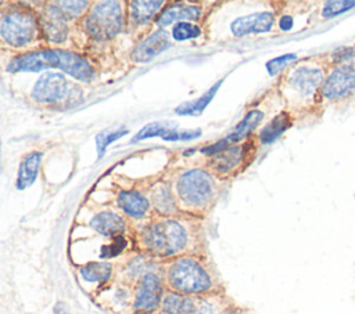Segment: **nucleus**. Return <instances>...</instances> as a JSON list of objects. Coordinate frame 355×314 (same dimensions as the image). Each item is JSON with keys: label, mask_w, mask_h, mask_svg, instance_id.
<instances>
[{"label": "nucleus", "mask_w": 355, "mask_h": 314, "mask_svg": "<svg viewBox=\"0 0 355 314\" xmlns=\"http://www.w3.org/2000/svg\"><path fill=\"white\" fill-rule=\"evenodd\" d=\"M126 246V239L123 238V235L121 237H116L112 239V243L108 245V246H104L103 248V253L101 256L103 257H111V256H116L119 255Z\"/></svg>", "instance_id": "2f4dec72"}, {"label": "nucleus", "mask_w": 355, "mask_h": 314, "mask_svg": "<svg viewBox=\"0 0 355 314\" xmlns=\"http://www.w3.org/2000/svg\"><path fill=\"white\" fill-rule=\"evenodd\" d=\"M139 243L151 256L175 259L184 256L190 235L182 221L172 217H161L143 227L139 234Z\"/></svg>", "instance_id": "7ed1b4c3"}, {"label": "nucleus", "mask_w": 355, "mask_h": 314, "mask_svg": "<svg viewBox=\"0 0 355 314\" xmlns=\"http://www.w3.org/2000/svg\"><path fill=\"white\" fill-rule=\"evenodd\" d=\"M229 314H243V313H240V311H230Z\"/></svg>", "instance_id": "f704fd0d"}, {"label": "nucleus", "mask_w": 355, "mask_h": 314, "mask_svg": "<svg viewBox=\"0 0 355 314\" xmlns=\"http://www.w3.org/2000/svg\"><path fill=\"white\" fill-rule=\"evenodd\" d=\"M164 284L171 292L189 296H207L215 292V281L209 268L198 257L189 255L166 263Z\"/></svg>", "instance_id": "20e7f679"}, {"label": "nucleus", "mask_w": 355, "mask_h": 314, "mask_svg": "<svg viewBox=\"0 0 355 314\" xmlns=\"http://www.w3.org/2000/svg\"><path fill=\"white\" fill-rule=\"evenodd\" d=\"M54 314H71V310H69V307H68L67 303L58 302V303H55V306H54Z\"/></svg>", "instance_id": "72a5a7b5"}, {"label": "nucleus", "mask_w": 355, "mask_h": 314, "mask_svg": "<svg viewBox=\"0 0 355 314\" xmlns=\"http://www.w3.org/2000/svg\"><path fill=\"white\" fill-rule=\"evenodd\" d=\"M329 54H319L294 65L283 80L288 104L300 112L322 111L320 91L329 72Z\"/></svg>", "instance_id": "f257e3e1"}, {"label": "nucleus", "mask_w": 355, "mask_h": 314, "mask_svg": "<svg viewBox=\"0 0 355 314\" xmlns=\"http://www.w3.org/2000/svg\"><path fill=\"white\" fill-rule=\"evenodd\" d=\"M263 119V112L259 109H251L250 112L245 113V116L234 126L233 131L230 134H227L226 137H223V140L226 141V144L229 147L234 145L236 142H240L243 140H245L252 131L254 129L261 123V120Z\"/></svg>", "instance_id": "aec40b11"}, {"label": "nucleus", "mask_w": 355, "mask_h": 314, "mask_svg": "<svg viewBox=\"0 0 355 314\" xmlns=\"http://www.w3.org/2000/svg\"><path fill=\"white\" fill-rule=\"evenodd\" d=\"M277 26L280 30L283 32H288L294 28V17L293 15H288V14H284L279 18L277 21Z\"/></svg>", "instance_id": "473e14b6"}, {"label": "nucleus", "mask_w": 355, "mask_h": 314, "mask_svg": "<svg viewBox=\"0 0 355 314\" xmlns=\"http://www.w3.org/2000/svg\"><path fill=\"white\" fill-rule=\"evenodd\" d=\"M54 4L67 21L80 17L89 8V1H54Z\"/></svg>", "instance_id": "c85d7f7f"}, {"label": "nucleus", "mask_w": 355, "mask_h": 314, "mask_svg": "<svg viewBox=\"0 0 355 314\" xmlns=\"http://www.w3.org/2000/svg\"><path fill=\"white\" fill-rule=\"evenodd\" d=\"M164 279L154 271L141 275L133 300L136 314H153L161 308L164 299Z\"/></svg>", "instance_id": "1a4fd4ad"}, {"label": "nucleus", "mask_w": 355, "mask_h": 314, "mask_svg": "<svg viewBox=\"0 0 355 314\" xmlns=\"http://www.w3.org/2000/svg\"><path fill=\"white\" fill-rule=\"evenodd\" d=\"M161 0H135L129 3V18L136 25H144L151 21L158 11H162ZM157 18V17H155Z\"/></svg>", "instance_id": "4be33fe9"}, {"label": "nucleus", "mask_w": 355, "mask_h": 314, "mask_svg": "<svg viewBox=\"0 0 355 314\" xmlns=\"http://www.w3.org/2000/svg\"><path fill=\"white\" fill-rule=\"evenodd\" d=\"M50 68L61 69L67 75L82 82H87L93 76V68L86 58L61 48H43L24 53L10 59L7 65V71L11 73L40 72Z\"/></svg>", "instance_id": "f03ea898"}, {"label": "nucleus", "mask_w": 355, "mask_h": 314, "mask_svg": "<svg viewBox=\"0 0 355 314\" xmlns=\"http://www.w3.org/2000/svg\"><path fill=\"white\" fill-rule=\"evenodd\" d=\"M42 152L33 151L26 154L19 163L18 167V174H17V188L18 190H25L28 187H31L39 173V167H40V162H42Z\"/></svg>", "instance_id": "a211bd4d"}, {"label": "nucleus", "mask_w": 355, "mask_h": 314, "mask_svg": "<svg viewBox=\"0 0 355 314\" xmlns=\"http://www.w3.org/2000/svg\"><path fill=\"white\" fill-rule=\"evenodd\" d=\"M293 113L283 111L273 116L265 126L261 129L258 140L261 144H272L276 141L287 129L293 126Z\"/></svg>", "instance_id": "6ab92c4d"}, {"label": "nucleus", "mask_w": 355, "mask_h": 314, "mask_svg": "<svg viewBox=\"0 0 355 314\" xmlns=\"http://www.w3.org/2000/svg\"><path fill=\"white\" fill-rule=\"evenodd\" d=\"M355 104V68L330 65L320 91L322 111L345 109Z\"/></svg>", "instance_id": "39448f33"}, {"label": "nucleus", "mask_w": 355, "mask_h": 314, "mask_svg": "<svg viewBox=\"0 0 355 314\" xmlns=\"http://www.w3.org/2000/svg\"><path fill=\"white\" fill-rule=\"evenodd\" d=\"M355 8V0H327L318 8L319 19H330Z\"/></svg>", "instance_id": "a878e982"}, {"label": "nucleus", "mask_w": 355, "mask_h": 314, "mask_svg": "<svg viewBox=\"0 0 355 314\" xmlns=\"http://www.w3.org/2000/svg\"><path fill=\"white\" fill-rule=\"evenodd\" d=\"M214 178L204 169H191L184 172L176 181V198L180 205L200 210L209 205L214 196Z\"/></svg>", "instance_id": "423d86ee"}, {"label": "nucleus", "mask_w": 355, "mask_h": 314, "mask_svg": "<svg viewBox=\"0 0 355 314\" xmlns=\"http://www.w3.org/2000/svg\"><path fill=\"white\" fill-rule=\"evenodd\" d=\"M198 296H189L168 290L161 303V314H196Z\"/></svg>", "instance_id": "dca6fc26"}, {"label": "nucleus", "mask_w": 355, "mask_h": 314, "mask_svg": "<svg viewBox=\"0 0 355 314\" xmlns=\"http://www.w3.org/2000/svg\"><path fill=\"white\" fill-rule=\"evenodd\" d=\"M71 84L62 73L46 72L36 80L31 95L39 104H57L71 97Z\"/></svg>", "instance_id": "9d476101"}, {"label": "nucleus", "mask_w": 355, "mask_h": 314, "mask_svg": "<svg viewBox=\"0 0 355 314\" xmlns=\"http://www.w3.org/2000/svg\"><path fill=\"white\" fill-rule=\"evenodd\" d=\"M39 24L35 14L28 8H10L3 12L0 21L1 39L11 47H25L35 41Z\"/></svg>", "instance_id": "0eeeda50"}, {"label": "nucleus", "mask_w": 355, "mask_h": 314, "mask_svg": "<svg viewBox=\"0 0 355 314\" xmlns=\"http://www.w3.org/2000/svg\"><path fill=\"white\" fill-rule=\"evenodd\" d=\"M123 26V11L119 1H97L85 18L86 32L96 40H110Z\"/></svg>", "instance_id": "6e6552de"}, {"label": "nucleus", "mask_w": 355, "mask_h": 314, "mask_svg": "<svg viewBox=\"0 0 355 314\" xmlns=\"http://www.w3.org/2000/svg\"><path fill=\"white\" fill-rule=\"evenodd\" d=\"M297 59V54L294 53H290V54H283L280 57H276V58H272L270 61L266 62L265 68L268 71V73L270 76H275L276 73H279L284 66H287L290 62L295 61Z\"/></svg>", "instance_id": "7c9ffc66"}, {"label": "nucleus", "mask_w": 355, "mask_h": 314, "mask_svg": "<svg viewBox=\"0 0 355 314\" xmlns=\"http://www.w3.org/2000/svg\"><path fill=\"white\" fill-rule=\"evenodd\" d=\"M169 46H171V40H169L168 32L159 28L135 46L132 51V59L137 64H146L153 58H155L162 51H165Z\"/></svg>", "instance_id": "9b49d317"}, {"label": "nucleus", "mask_w": 355, "mask_h": 314, "mask_svg": "<svg viewBox=\"0 0 355 314\" xmlns=\"http://www.w3.org/2000/svg\"><path fill=\"white\" fill-rule=\"evenodd\" d=\"M128 133H129V130H128L126 127H119V129H114V130H111V129H104V130H101V131L96 136L97 158L100 159V158L104 155V152H105V149H107V147H108L110 144H112L114 141L122 138V137L126 136Z\"/></svg>", "instance_id": "bb28decb"}, {"label": "nucleus", "mask_w": 355, "mask_h": 314, "mask_svg": "<svg viewBox=\"0 0 355 314\" xmlns=\"http://www.w3.org/2000/svg\"><path fill=\"white\" fill-rule=\"evenodd\" d=\"M201 33V29L191 22H179L172 29V36L178 41H184L190 39L198 37Z\"/></svg>", "instance_id": "c756f323"}, {"label": "nucleus", "mask_w": 355, "mask_h": 314, "mask_svg": "<svg viewBox=\"0 0 355 314\" xmlns=\"http://www.w3.org/2000/svg\"><path fill=\"white\" fill-rule=\"evenodd\" d=\"M275 14L270 11L254 12L245 17H239L230 24V30L236 37H243L252 33H265L273 28Z\"/></svg>", "instance_id": "f8f14e48"}, {"label": "nucleus", "mask_w": 355, "mask_h": 314, "mask_svg": "<svg viewBox=\"0 0 355 314\" xmlns=\"http://www.w3.org/2000/svg\"><path fill=\"white\" fill-rule=\"evenodd\" d=\"M169 124H173V123L172 122H168V123L166 122H151V123H147L132 138V142H137V141L153 138V137H161L162 138L171 129H173V127H169Z\"/></svg>", "instance_id": "cd10ccee"}, {"label": "nucleus", "mask_w": 355, "mask_h": 314, "mask_svg": "<svg viewBox=\"0 0 355 314\" xmlns=\"http://www.w3.org/2000/svg\"><path fill=\"white\" fill-rule=\"evenodd\" d=\"M244 156V147L241 145H232L223 152L215 155L212 158V167L218 173H230L233 169H236Z\"/></svg>", "instance_id": "b1692460"}, {"label": "nucleus", "mask_w": 355, "mask_h": 314, "mask_svg": "<svg viewBox=\"0 0 355 314\" xmlns=\"http://www.w3.org/2000/svg\"><path fill=\"white\" fill-rule=\"evenodd\" d=\"M151 205L154 210L162 217H171L176 210V198L168 184H158L151 191Z\"/></svg>", "instance_id": "412c9836"}, {"label": "nucleus", "mask_w": 355, "mask_h": 314, "mask_svg": "<svg viewBox=\"0 0 355 314\" xmlns=\"http://www.w3.org/2000/svg\"><path fill=\"white\" fill-rule=\"evenodd\" d=\"M223 83V79L218 80L215 84H212L202 95L197 97L196 100H191V101H187V102H183L180 104L179 107L175 108V113L178 115H182V116H197L200 113H202V111L208 107V104L212 101V98L215 97L216 91L219 90L220 84Z\"/></svg>", "instance_id": "5701e85b"}, {"label": "nucleus", "mask_w": 355, "mask_h": 314, "mask_svg": "<svg viewBox=\"0 0 355 314\" xmlns=\"http://www.w3.org/2000/svg\"><path fill=\"white\" fill-rule=\"evenodd\" d=\"M43 33L53 43H62L68 35V25L64 15L60 12L54 3H50L46 8L44 17L42 19Z\"/></svg>", "instance_id": "4468645a"}, {"label": "nucleus", "mask_w": 355, "mask_h": 314, "mask_svg": "<svg viewBox=\"0 0 355 314\" xmlns=\"http://www.w3.org/2000/svg\"><path fill=\"white\" fill-rule=\"evenodd\" d=\"M118 206L126 216L141 219L150 209V201L137 191H121L118 195Z\"/></svg>", "instance_id": "f3484780"}, {"label": "nucleus", "mask_w": 355, "mask_h": 314, "mask_svg": "<svg viewBox=\"0 0 355 314\" xmlns=\"http://www.w3.org/2000/svg\"><path fill=\"white\" fill-rule=\"evenodd\" d=\"M89 225L100 235L103 237H111L116 238L123 235L126 230V221L122 216H119L115 212L104 210L92 217L89 221Z\"/></svg>", "instance_id": "2eb2a0df"}, {"label": "nucleus", "mask_w": 355, "mask_h": 314, "mask_svg": "<svg viewBox=\"0 0 355 314\" xmlns=\"http://www.w3.org/2000/svg\"><path fill=\"white\" fill-rule=\"evenodd\" d=\"M112 274V264L108 261H90L79 268V275L86 282H105Z\"/></svg>", "instance_id": "393cba45"}, {"label": "nucleus", "mask_w": 355, "mask_h": 314, "mask_svg": "<svg viewBox=\"0 0 355 314\" xmlns=\"http://www.w3.org/2000/svg\"><path fill=\"white\" fill-rule=\"evenodd\" d=\"M201 17V8L196 4L186 3H172L168 7L162 8V11L157 15L155 22L162 29L172 24L179 22H190L197 21Z\"/></svg>", "instance_id": "ddd939ff"}]
</instances>
